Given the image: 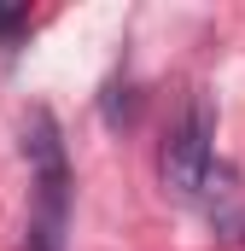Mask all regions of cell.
<instances>
[{"instance_id":"7a4b0ae2","label":"cell","mask_w":245,"mask_h":251,"mask_svg":"<svg viewBox=\"0 0 245 251\" xmlns=\"http://www.w3.org/2000/svg\"><path fill=\"white\" fill-rule=\"evenodd\" d=\"M210 170H216V117H210L204 100H193L187 117L164 140V193L170 199H198L210 187Z\"/></svg>"},{"instance_id":"3957f363","label":"cell","mask_w":245,"mask_h":251,"mask_svg":"<svg viewBox=\"0 0 245 251\" xmlns=\"http://www.w3.org/2000/svg\"><path fill=\"white\" fill-rule=\"evenodd\" d=\"M29 35V6H0V53H12Z\"/></svg>"},{"instance_id":"6da1fadb","label":"cell","mask_w":245,"mask_h":251,"mask_svg":"<svg viewBox=\"0 0 245 251\" xmlns=\"http://www.w3.org/2000/svg\"><path fill=\"white\" fill-rule=\"evenodd\" d=\"M24 164L35 187V222H29V251H64V222H70V164L64 140L47 105L24 117Z\"/></svg>"}]
</instances>
